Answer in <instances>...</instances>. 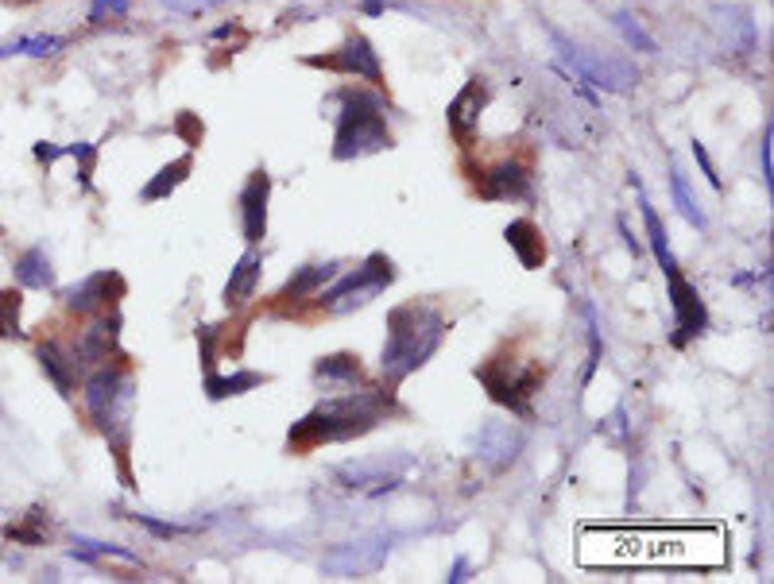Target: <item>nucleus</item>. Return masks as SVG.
<instances>
[{"instance_id":"nucleus-32","label":"nucleus","mask_w":774,"mask_h":584,"mask_svg":"<svg viewBox=\"0 0 774 584\" xmlns=\"http://www.w3.org/2000/svg\"><path fill=\"white\" fill-rule=\"evenodd\" d=\"M20 291H0V337H24L20 329Z\"/></svg>"},{"instance_id":"nucleus-42","label":"nucleus","mask_w":774,"mask_h":584,"mask_svg":"<svg viewBox=\"0 0 774 584\" xmlns=\"http://www.w3.org/2000/svg\"><path fill=\"white\" fill-rule=\"evenodd\" d=\"M469 569H473V565H469V557H457V561L449 565V577H446V581H449V584L469 581Z\"/></svg>"},{"instance_id":"nucleus-43","label":"nucleus","mask_w":774,"mask_h":584,"mask_svg":"<svg viewBox=\"0 0 774 584\" xmlns=\"http://www.w3.org/2000/svg\"><path fill=\"white\" fill-rule=\"evenodd\" d=\"M179 132L182 136H190V144H198V140H202V128H198V120L190 117V113L179 120Z\"/></svg>"},{"instance_id":"nucleus-36","label":"nucleus","mask_w":774,"mask_h":584,"mask_svg":"<svg viewBox=\"0 0 774 584\" xmlns=\"http://www.w3.org/2000/svg\"><path fill=\"white\" fill-rule=\"evenodd\" d=\"M132 0H93L90 4V24H105L109 16H128Z\"/></svg>"},{"instance_id":"nucleus-19","label":"nucleus","mask_w":774,"mask_h":584,"mask_svg":"<svg viewBox=\"0 0 774 584\" xmlns=\"http://www.w3.org/2000/svg\"><path fill=\"white\" fill-rule=\"evenodd\" d=\"M716 28L724 35V43H728V51L732 55H755V47H759V31H755V20H751V12L747 8H716Z\"/></svg>"},{"instance_id":"nucleus-7","label":"nucleus","mask_w":774,"mask_h":584,"mask_svg":"<svg viewBox=\"0 0 774 584\" xmlns=\"http://www.w3.org/2000/svg\"><path fill=\"white\" fill-rule=\"evenodd\" d=\"M477 380L488 387V395L507 407L511 414H527L531 410V395L538 391V383H542V372L538 368H527V372H515L507 360H488L484 368H477Z\"/></svg>"},{"instance_id":"nucleus-34","label":"nucleus","mask_w":774,"mask_h":584,"mask_svg":"<svg viewBox=\"0 0 774 584\" xmlns=\"http://www.w3.org/2000/svg\"><path fill=\"white\" fill-rule=\"evenodd\" d=\"M198 356H202V368L209 376L217 364V325H198Z\"/></svg>"},{"instance_id":"nucleus-39","label":"nucleus","mask_w":774,"mask_h":584,"mask_svg":"<svg viewBox=\"0 0 774 584\" xmlns=\"http://www.w3.org/2000/svg\"><path fill=\"white\" fill-rule=\"evenodd\" d=\"M217 4H225V0H163V8H171L179 16H198L206 8H217Z\"/></svg>"},{"instance_id":"nucleus-11","label":"nucleus","mask_w":774,"mask_h":584,"mask_svg":"<svg viewBox=\"0 0 774 584\" xmlns=\"http://www.w3.org/2000/svg\"><path fill=\"white\" fill-rule=\"evenodd\" d=\"M477 194L488 202H527L535 194V178L519 159H500L480 171Z\"/></svg>"},{"instance_id":"nucleus-12","label":"nucleus","mask_w":774,"mask_h":584,"mask_svg":"<svg viewBox=\"0 0 774 584\" xmlns=\"http://www.w3.org/2000/svg\"><path fill=\"white\" fill-rule=\"evenodd\" d=\"M120 294H124V279H120L117 271H93V275H86L82 283H74V287L62 291V306H66L70 314L86 318V314L105 310L109 302H117Z\"/></svg>"},{"instance_id":"nucleus-23","label":"nucleus","mask_w":774,"mask_h":584,"mask_svg":"<svg viewBox=\"0 0 774 584\" xmlns=\"http://www.w3.org/2000/svg\"><path fill=\"white\" fill-rule=\"evenodd\" d=\"M333 275H341V263H306V267H295V275L283 283V291L275 294L279 302H302L310 294H318L326 287Z\"/></svg>"},{"instance_id":"nucleus-5","label":"nucleus","mask_w":774,"mask_h":584,"mask_svg":"<svg viewBox=\"0 0 774 584\" xmlns=\"http://www.w3.org/2000/svg\"><path fill=\"white\" fill-rule=\"evenodd\" d=\"M395 283V263L387 252H372L368 260L353 267V271H345V275H333L329 279L326 291H318V306L329 310V314H349V310H360V306H368L372 298H380Z\"/></svg>"},{"instance_id":"nucleus-31","label":"nucleus","mask_w":774,"mask_h":584,"mask_svg":"<svg viewBox=\"0 0 774 584\" xmlns=\"http://www.w3.org/2000/svg\"><path fill=\"white\" fill-rule=\"evenodd\" d=\"M612 20H616V28H620V35H624V43L631 47V51H639V55H655V51H658L655 39L647 35V28H643V24H639L631 12H616Z\"/></svg>"},{"instance_id":"nucleus-9","label":"nucleus","mask_w":774,"mask_h":584,"mask_svg":"<svg viewBox=\"0 0 774 584\" xmlns=\"http://www.w3.org/2000/svg\"><path fill=\"white\" fill-rule=\"evenodd\" d=\"M666 279H670V310H674V337H670V345L685 349L689 341L709 333V306H705L701 291L685 279L682 271H674Z\"/></svg>"},{"instance_id":"nucleus-10","label":"nucleus","mask_w":774,"mask_h":584,"mask_svg":"<svg viewBox=\"0 0 774 584\" xmlns=\"http://www.w3.org/2000/svg\"><path fill=\"white\" fill-rule=\"evenodd\" d=\"M391 538H364V542H341L322 557V573L329 577H368L380 573V565L387 561Z\"/></svg>"},{"instance_id":"nucleus-4","label":"nucleus","mask_w":774,"mask_h":584,"mask_svg":"<svg viewBox=\"0 0 774 584\" xmlns=\"http://www.w3.org/2000/svg\"><path fill=\"white\" fill-rule=\"evenodd\" d=\"M337 128H333V159L337 163H353L364 155H376L395 144L391 128H387V101L380 93H364V89H341L337 93Z\"/></svg>"},{"instance_id":"nucleus-37","label":"nucleus","mask_w":774,"mask_h":584,"mask_svg":"<svg viewBox=\"0 0 774 584\" xmlns=\"http://www.w3.org/2000/svg\"><path fill=\"white\" fill-rule=\"evenodd\" d=\"M132 519L144 526V530H151L155 538H179L182 530H186V526H179V523H163V519H151V515H144V511H136Z\"/></svg>"},{"instance_id":"nucleus-35","label":"nucleus","mask_w":774,"mask_h":584,"mask_svg":"<svg viewBox=\"0 0 774 584\" xmlns=\"http://www.w3.org/2000/svg\"><path fill=\"white\" fill-rule=\"evenodd\" d=\"M66 155L82 163V190H90V186H93V182H90L93 163H97V147H93V144H70V147H66Z\"/></svg>"},{"instance_id":"nucleus-8","label":"nucleus","mask_w":774,"mask_h":584,"mask_svg":"<svg viewBox=\"0 0 774 584\" xmlns=\"http://www.w3.org/2000/svg\"><path fill=\"white\" fill-rule=\"evenodd\" d=\"M306 66H318V70H333V74H345V78H357L368 82L372 89H384V66L376 47L368 43V35H349L333 55H310Z\"/></svg>"},{"instance_id":"nucleus-30","label":"nucleus","mask_w":774,"mask_h":584,"mask_svg":"<svg viewBox=\"0 0 774 584\" xmlns=\"http://www.w3.org/2000/svg\"><path fill=\"white\" fill-rule=\"evenodd\" d=\"M4 538L8 542H20V546H43L47 542V519H43V511H31L24 523H8L4 526Z\"/></svg>"},{"instance_id":"nucleus-25","label":"nucleus","mask_w":774,"mask_h":584,"mask_svg":"<svg viewBox=\"0 0 774 584\" xmlns=\"http://www.w3.org/2000/svg\"><path fill=\"white\" fill-rule=\"evenodd\" d=\"M12 275H16V287H24V291H51L55 287V267H51L47 252L39 244L16 260Z\"/></svg>"},{"instance_id":"nucleus-40","label":"nucleus","mask_w":774,"mask_h":584,"mask_svg":"<svg viewBox=\"0 0 774 584\" xmlns=\"http://www.w3.org/2000/svg\"><path fill=\"white\" fill-rule=\"evenodd\" d=\"M693 159H697V167H701V175L709 178V186H713V190H720V175H716L713 159H709V151H705V144H697V140H693Z\"/></svg>"},{"instance_id":"nucleus-15","label":"nucleus","mask_w":774,"mask_h":584,"mask_svg":"<svg viewBox=\"0 0 774 584\" xmlns=\"http://www.w3.org/2000/svg\"><path fill=\"white\" fill-rule=\"evenodd\" d=\"M120 318L117 310L113 314H101V318H93L86 329H82V337H78V345H74V360L78 364H109V356H117V345H120Z\"/></svg>"},{"instance_id":"nucleus-33","label":"nucleus","mask_w":774,"mask_h":584,"mask_svg":"<svg viewBox=\"0 0 774 584\" xmlns=\"http://www.w3.org/2000/svg\"><path fill=\"white\" fill-rule=\"evenodd\" d=\"M74 546L86 550V554H93L97 561H101V557H120V561H128V565H140V557L132 554V550L113 546V542H97V538H86V534H74Z\"/></svg>"},{"instance_id":"nucleus-13","label":"nucleus","mask_w":774,"mask_h":584,"mask_svg":"<svg viewBox=\"0 0 774 584\" xmlns=\"http://www.w3.org/2000/svg\"><path fill=\"white\" fill-rule=\"evenodd\" d=\"M484 105H488V82H484V78H473L469 86L449 101V109H446L449 132H453V140H457L461 147L477 144L480 109H484Z\"/></svg>"},{"instance_id":"nucleus-17","label":"nucleus","mask_w":774,"mask_h":584,"mask_svg":"<svg viewBox=\"0 0 774 584\" xmlns=\"http://www.w3.org/2000/svg\"><path fill=\"white\" fill-rule=\"evenodd\" d=\"M399 472L403 468H387V461H376V465H368V461H360V465H341L337 468V480H341V488H349V492H364V496H384V492H395L399 488Z\"/></svg>"},{"instance_id":"nucleus-2","label":"nucleus","mask_w":774,"mask_h":584,"mask_svg":"<svg viewBox=\"0 0 774 584\" xmlns=\"http://www.w3.org/2000/svg\"><path fill=\"white\" fill-rule=\"evenodd\" d=\"M387 407H391V391L349 387L326 403H318L302 422H295L287 441H291V449H314V445H329V441L360 438L384 418Z\"/></svg>"},{"instance_id":"nucleus-16","label":"nucleus","mask_w":774,"mask_h":584,"mask_svg":"<svg viewBox=\"0 0 774 584\" xmlns=\"http://www.w3.org/2000/svg\"><path fill=\"white\" fill-rule=\"evenodd\" d=\"M523 449V434L511 422H488L477 434V457L492 468H507Z\"/></svg>"},{"instance_id":"nucleus-21","label":"nucleus","mask_w":774,"mask_h":584,"mask_svg":"<svg viewBox=\"0 0 774 584\" xmlns=\"http://www.w3.org/2000/svg\"><path fill=\"white\" fill-rule=\"evenodd\" d=\"M314 380L322 387H333V391H349V387L364 383V368L353 352H333V356L314 360Z\"/></svg>"},{"instance_id":"nucleus-14","label":"nucleus","mask_w":774,"mask_h":584,"mask_svg":"<svg viewBox=\"0 0 774 584\" xmlns=\"http://www.w3.org/2000/svg\"><path fill=\"white\" fill-rule=\"evenodd\" d=\"M268 198H271V175L260 167L252 171L244 190H240V233L248 244H260L268 236Z\"/></svg>"},{"instance_id":"nucleus-22","label":"nucleus","mask_w":774,"mask_h":584,"mask_svg":"<svg viewBox=\"0 0 774 584\" xmlns=\"http://www.w3.org/2000/svg\"><path fill=\"white\" fill-rule=\"evenodd\" d=\"M504 240L511 244V252L519 256V263L527 271H538L546 263V240H542V229H538L535 221H527V217L511 221L504 229Z\"/></svg>"},{"instance_id":"nucleus-44","label":"nucleus","mask_w":774,"mask_h":584,"mask_svg":"<svg viewBox=\"0 0 774 584\" xmlns=\"http://www.w3.org/2000/svg\"><path fill=\"white\" fill-rule=\"evenodd\" d=\"M616 229H620V236H624L627 252H631V256H639V240L631 236V229H627V221H624V217H616Z\"/></svg>"},{"instance_id":"nucleus-27","label":"nucleus","mask_w":774,"mask_h":584,"mask_svg":"<svg viewBox=\"0 0 774 584\" xmlns=\"http://www.w3.org/2000/svg\"><path fill=\"white\" fill-rule=\"evenodd\" d=\"M264 380H268V376H260V372H233V376H217V372H209L206 376V395L213 399V403H221V399H233V395H244V391L260 387Z\"/></svg>"},{"instance_id":"nucleus-26","label":"nucleus","mask_w":774,"mask_h":584,"mask_svg":"<svg viewBox=\"0 0 774 584\" xmlns=\"http://www.w3.org/2000/svg\"><path fill=\"white\" fill-rule=\"evenodd\" d=\"M190 171H194V155H179V159H171V163H167V167H159V175L151 178L148 186L140 190V198H144V202H163V198H171L182 182L190 178Z\"/></svg>"},{"instance_id":"nucleus-38","label":"nucleus","mask_w":774,"mask_h":584,"mask_svg":"<svg viewBox=\"0 0 774 584\" xmlns=\"http://www.w3.org/2000/svg\"><path fill=\"white\" fill-rule=\"evenodd\" d=\"M771 140H774V128H771V124H767V128H763V144H759V163H763V186H767V190H771V186H774Z\"/></svg>"},{"instance_id":"nucleus-28","label":"nucleus","mask_w":774,"mask_h":584,"mask_svg":"<svg viewBox=\"0 0 774 584\" xmlns=\"http://www.w3.org/2000/svg\"><path fill=\"white\" fill-rule=\"evenodd\" d=\"M670 194H674V205H678V213H682L685 221L693 225V229H709V217H705V209L697 205V198L689 194V182H685L682 167H670Z\"/></svg>"},{"instance_id":"nucleus-3","label":"nucleus","mask_w":774,"mask_h":584,"mask_svg":"<svg viewBox=\"0 0 774 584\" xmlns=\"http://www.w3.org/2000/svg\"><path fill=\"white\" fill-rule=\"evenodd\" d=\"M82 403H86V414L93 418V426L117 449L120 472H124V480L132 488V476H128V441H132V407H136V380H132V372L120 368V364H97V372L82 383Z\"/></svg>"},{"instance_id":"nucleus-20","label":"nucleus","mask_w":774,"mask_h":584,"mask_svg":"<svg viewBox=\"0 0 774 584\" xmlns=\"http://www.w3.org/2000/svg\"><path fill=\"white\" fill-rule=\"evenodd\" d=\"M260 271H264V260H260V252L256 248H248L237 263H233V275H229V283H225V306L229 310H237L244 306L248 298H256V287H260Z\"/></svg>"},{"instance_id":"nucleus-1","label":"nucleus","mask_w":774,"mask_h":584,"mask_svg":"<svg viewBox=\"0 0 774 584\" xmlns=\"http://www.w3.org/2000/svg\"><path fill=\"white\" fill-rule=\"evenodd\" d=\"M449 333L446 314L430 302H403L387 314V341L380 352V368H384L387 391H395L407 376H415L418 368L442 349Z\"/></svg>"},{"instance_id":"nucleus-18","label":"nucleus","mask_w":774,"mask_h":584,"mask_svg":"<svg viewBox=\"0 0 774 584\" xmlns=\"http://www.w3.org/2000/svg\"><path fill=\"white\" fill-rule=\"evenodd\" d=\"M35 360L47 372V380L59 387V395L70 399L78 391V360H74V352L62 349L59 341H39L35 345Z\"/></svg>"},{"instance_id":"nucleus-45","label":"nucleus","mask_w":774,"mask_h":584,"mask_svg":"<svg viewBox=\"0 0 774 584\" xmlns=\"http://www.w3.org/2000/svg\"><path fill=\"white\" fill-rule=\"evenodd\" d=\"M387 0H364V16H384Z\"/></svg>"},{"instance_id":"nucleus-41","label":"nucleus","mask_w":774,"mask_h":584,"mask_svg":"<svg viewBox=\"0 0 774 584\" xmlns=\"http://www.w3.org/2000/svg\"><path fill=\"white\" fill-rule=\"evenodd\" d=\"M31 151H35V159H39V163H47V167H51L55 159L66 155V147H55V144H47V140H43V144H35Z\"/></svg>"},{"instance_id":"nucleus-6","label":"nucleus","mask_w":774,"mask_h":584,"mask_svg":"<svg viewBox=\"0 0 774 584\" xmlns=\"http://www.w3.org/2000/svg\"><path fill=\"white\" fill-rule=\"evenodd\" d=\"M550 39H554L558 55L569 62V70H573L581 82L604 89V93H627V89L639 86V70H635L631 62L612 59V55H604V51H585V47H577L573 39H566L562 31H550Z\"/></svg>"},{"instance_id":"nucleus-46","label":"nucleus","mask_w":774,"mask_h":584,"mask_svg":"<svg viewBox=\"0 0 774 584\" xmlns=\"http://www.w3.org/2000/svg\"><path fill=\"white\" fill-rule=\"evenodd\" d=\"M225 35H233V24H221V28L213 31V39H225Z\"/></svg>"},{"instance_id":"nucleus-24","label":"nucleus","mask_w":774,"mask_h":584,"mask_svg":"<svg viewBox=\"0 0 774 584\" xmlns=\"http://www.w3.org/2000/svg\"><path fill=\"white\" fill-rule=\"evenodd\" d=\"M631 186H635V198H639V213H643V225H647V240H651V252H655L658 267H662V275H674L678 271V260H674V252H670V240H666V229H662V221H658L655 205L647 202V194H643V186H639V178L631 175Z\"/></svg>"},{"instance_id":"nucleus-29","label":"nucleus","mask_w":774,"mask_h":584,"mask_svg":"<svg viewBox=\"0 0 774 584\" xmlns=\"http://www.w3.org/2000/svg\"><path fill=\"white\" fill-rule=\"evenodd\" d=\"M62 47H66V39H62V35H28V39H12V43H4V47H0V59H8V55L47 59V55H59Z\"/></svg>"}]
</instances>
